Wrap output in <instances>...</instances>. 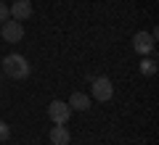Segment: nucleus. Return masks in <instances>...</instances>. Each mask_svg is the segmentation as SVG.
<instances>
[{"label":"nucleus","instance_id":"f03ea898","mask_svg":"<svg viewBox=\"0 0 159 145\" xmlns=\"http://www.w3.org/2000/svg\"><path fill=\"white\" fill-rule=\"evenodd\" d=\"M133 48H135L138 56H148V53H154V48H157V40H154L151 32H135L133 34Z\"/></svg>","mask_w":159,"mask_h":145},{"label":"nucleus","instance_id":"f257e3e1","mask_svg":"<svg viewBox=\"0 0 159 145\" xmlns=\"http://www.w3.org/2000/svg\"><path fill=\"white\" fill-rule=\"evenodd\" d=\"M3 71L11 79H27L29 77V61L19 53H11V56L3 58Z\"/></svg>","mask_w":159,"mask_h":145},{"label":"nucleus","instance_id":"0eeeda50","mask_svg":"<svg viewBox=\"0 0 159 145\" xmlns=\"http://www.w3.org/2000/svg\"><path fill=\"white\" fill-rule=\"evenodd\" d=\"M51 143L53 145H69L72 143V134H69V129L64 124H53L51 127Z\"/></svg>","mask_w":159,"mask_h":145},{"label":"nucleus","instance_id":"39448f33","mask_svg":"<svg viewBox=\"0 0 159 145\" xmlns=\"http://www.w3.org/2000/svg\"><path fill=\"white\" fill-rule=\"evenodd\" d=\"M0 34H3V40L6 42H21L24 40V27L21 21H3V29H0Z\"/></svg>","mask_w":159,"mask_h":145},{"label":"nucleus","instance_id":"423d86ee","mask_svg":"<svg viewBox=\"0 0 159 145\" xmlns=\"http://www.w3.org/2000/svg\"><path fill=\"white\" fill-rule=\"evenodd\" d=\"M8 11H11V16L16 19V21H24V19L32 16V3H29V0H16Z\"/></svg>","mask_w":159,"mask_h":145},{"label":"nucleus","instance_id":"1a4fd4ad","mask_svg":"<svg viewBox=\"0 0 159 145\" xmlns=\"http://www.w3.org/2000/svg\"><path fill=\"white\" fill-rule=\"evenodd\" d=\"M141 74L143 77H154L157 74V61L154 58H141Z\"/></svg>","mask_w":159,"mask_h":145},{"label":"nucleus","instance_id":"9b49d317","mask_svg":"<svg viewBox=\"0 0 159 145\" xmlns=\"http://www.w3.org/2000/svg\"><path fill=\"white\" fill-rule=\"evenodd\" d=\"M8 16H11V11H8V6L0 0V21H8Z\"/></svg>","mask_w":159,"mask_h":145},{"label":"nucleus","instance_id":"7ed1b4c3","mask_svg":"<svg viewBox=\"0 0 159 145\" xmlns=\"http://www.w3.org/2000/svg\"><path fill=\"white\" fill-rule=\"evenodd\" d=\"M93 98H96V100H101V103L111 100V98H114L111 79H106V77H93Z\"/></svg>","mask_w":159,"mask_h":145},{"label":"nucleus","instance_id":"20e7f679","mask_svg":"<svg viewBox=\"0 0 159 145\" xmlns=\"http://www.w3.org/2000/svg\"><path fill=\"white\" fill-rule=\"evenodd\" d=\"M48 116H51L53 124H66L69 116H72V108H69V103H64V100H53L51 106H48Z\"/></svg>","mask_w":159,"mask_h":145},{"label":"nucleus","instance_id":"9d476101","mask_svg":"<svg viewBox=\"0 0 159 145\" xmlns=\"http://www.w3.org/2000/svg\"><path fill=\"white\" fill-rule=\"evenodd\" d=\"M8 137H11V127H8V124L0 119V143H6Z\"/></svg>","mask_w":159,"mask_h":145},{"label":"nucleus","instance_id":"6e6552de","mask_svg":"<svg viewBox=\"0 0 159 145\" xmlns=\"http://www.w3.org/2000/svg\"><path fill=\"white\" fill-rule=\"evenodd\" d=\"M69 108H72V111H88V108H90V98H88L85 92H74L72 98H69Z\"/></svg>","mask_w":159,"mask_h":145}]
</instances>
